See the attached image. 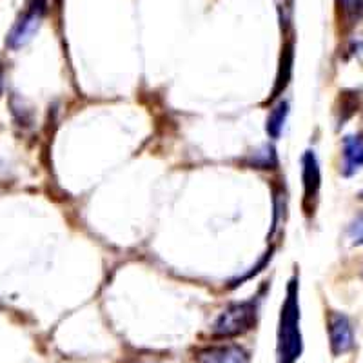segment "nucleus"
I'll use <instances>...</instances> for the list:
<instances>
[{
	"mask_svg": "<svg viewBox=\"0 0 363 363\" xmlns=\"http://www.w3.org/2000/svg\"><path fill=\"white\" fill-rule=\"evenodd\" d=\"M298 278L294 277L287 285V296L284 300L278 323V363H296L301 356L300 330V300H298Z\"/></svg>",
	"mask_w": 363,
	"mask_h": 363,
	"instance_id": "f257e3e1",
	"label": "nucleus"
},
{
	"mask_svg": "<svg viewBox=\"0 0 363 363\" xmlns=\"http://www.w3.org/2000/svg\"><path fill=\"white\" fill-rule=\"evenodd\" d=\"M258 298H251L247 301H240L227 307L213 323V336L215 338H235V336L245 335L256 325L258 318Z\"/></svg>",
	"mask_w": 363,
	"mask_h": 363,
	"instance_id": "f03ea898",
	"label": "nucleus"
},
{
	"mask_svg": "<svg viewBox=\"0 0 363 363\" xmlns=\"http://www.w3.org/2000/svg\"><path fill=\"white\" fill-rule=\"evenodd\" d=\"M45 13V0H31L28 11L24 13V17L15 24L11 29V33L8 37V45L13 50H18L22 45L28 44L33 35L37 33V29L40 28L42 18Z\"/></svg>",
	"mask_w": 363,
	"mask_h": 363,
	"instance_id": "7ed1b4c3",
	"label": "nucleus"
},
{
	"mask_svg": "<svg viewBox=\"0 0 363 363\" xmlns=\"http://www.w3.org/2000/svg\"><path fill=\"white\" fill-rule=\"evenodd\" d=\"M329 329L330 351L335 356H342L354 347V330H352L349 318L342 313H329L327 318Z\"/></svg>",
	"mask_w": 363,
	"mask_h": 363,
	"instance_id": "20e7f679",
	"label": "nucleus"
},
{
	"mask_svg": "<svg viewBox=\"0 0 363 363\" xmlns=\"http://www.w3.org/2000/svg\"><path fill=\"white\" fill-rule=\"evenodd\" d=\"M301 165H303V173H301V180H303V209L311 213L316 207L318 193H320V186H322V174H320V165H318V158L314 151H307L303 155Z\"/></svg>",
	"mask_w": 363,
	"mask_h": 363,
	"instance_id": "39448f33",
	"label": "nucleus"
},
{
	"mask_svg": "<svg viewBox=\"0 0 363 363\" xmlns=\"http://www.w3.org/2000/svg\"><path fill=\"white\" fill-rule=\"evenodd\" d=\"M199 363H247L249 354L240 345H211L196 352Z\"/></svg>",
	"mask_w": 363,
	"mask_h": 363,
	"instance_id": "423d86ee",
	"label": "nucleus"
},
{
	"mask_svg": "<svg viewBox=\"0 0 363 363\" xmlns=\"http://www.w3.org/2000/svg\"><path fill=\"white\" fill-rule=\"evenodd\" d=\"M363 165V136L349 135L343 138V165L345 177H351Z\"/></svg>",
	"mask_w": 363,
	"mask_h": 363,
	"instance_id": "0eeeda50",
	"label": "nucleus"
},
{
	"mask_svg": "<svg viewBox=\"0 0 363 363\" xmlns=\"http://www.w3.org/2000/svg\"><path fill=\"white\" fill-rule=\"evenodd\" d=\"M287 115H289V104L284 102L281 100L280 104H278L277 108L272 109L271 113H269V118H267V135L272 136V138H278L281 133V129H284V124H285V118H287Z\"/></svg>",
	"mask_w": 363,
	"mask_h": 363,
	"instance_id": "6e6552de",
	"label": "nucleus"
},
{
	"mask_svg": "<svg viewBox=\"0 0 363 363\" xmlns=\"http://www.w3.org/2000/svg\"><path fill=\"white\" fill-rule=\"evenodd\" d=\"M277 155H274V149L272 147H264L262 151L255 153V158H252V165L255 167H260V169H271V165H277Z\"/></svg>",
	"mask_w": 363,
	"mask_h": 363,
	"instance_id": "1a4fd4ad",
	"label": "nucleus"
},
{
	"mask_svg": "<svg viewBox=\"0 0 363 363\" xmlns=\"http://www.w3.org/2000/svg\"><path fill=\"white\" fill-rule=\"evenodd\" d=\"M349 238L354 245H363V215H358L349 225Z\"/></svg>",
	"mask_w": 363,
	"mask_h": 363,
	"instance_id": "9d476101",
	"label": "nucleus"
},
{
	"mask_svg": "<svg viewBox=\"0 0 363 363\" xmlns=\"http://www.w3.org/2000/svg\"><path fill=\"white\" fill-rule=\"evenodd\" d=\"M359 200H362V202H363V191H362V193H359Z\"/></svg>",
	"mask_w": 363,
	"mask_h": 363,
	"instance_id": "9b49d317",
	"label": "nucleus"
}]
</instances>
